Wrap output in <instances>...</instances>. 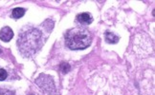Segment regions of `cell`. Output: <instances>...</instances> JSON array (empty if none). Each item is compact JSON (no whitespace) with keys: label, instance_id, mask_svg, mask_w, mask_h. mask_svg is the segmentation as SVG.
<instances>
[{"label":"cell","instance_id":"1","mask_svg":"<svg viewBox=\"0 0 155 95\" xmlns=\"http://www.w3.org/2000/svg\"><path fill=\"white\" fill-rule=\"evenodd\" d=\"M42 33L34 28H27L19 34L17 46L19 51L26 57L34 55L42 46Z\"/></svg>","mask_w":155,"mask_h":95},{"label":"cell","instance_id":"2","mask_svg":"<svg viewBox=\"0 0 155 95\" xmlns=\"http://www.w3.org/2000/svg\"><path fill=\"white\" fill-rule=\"evenodd\" d=\"M65 41L69 49L83 50L91 44L92 36L88 30L77 27L67 32L65 34Z\"/></svg>","mask_w":155,"mask_h":95},{"label":"cell","instance_id":"3","mask_svg":"<svg viewBox=\"0 0 155 95\" xmlns=\"http://www.w3.org/2000/svg\"><path fill=\"white\" fill-rule=\"evenodd\" d=\"M14 37V32L10 27H4L0 31V39L3 42H9Z\"/></svg>","mask_w":155,"mask_h":95},{"label":"cell","instance_id":"4","mask_svg":"<svg viewBox=\"0 0 155 95\" xmlns=\"http://www.w3.org/2000/svg\"><path fill=\"white\" fill-rule=\"evenodd\" d=\"M77 20H78V22H80V24L88 25L93 21V18H92V15L90 14L83 12V14H80L77 16Z\"/></svg>","mask_w":155,"mask_h":95},{"label":"cell","instance_id":"5","mask_svg":"<svg viewBox=\"0 0 155 95\" xmlns=\"http://www.w3.org/2000/svg\"><path fill=\"white\" fill-rule=\"evenodd\" d=\"M105 40L109 44H116L119 41V37L117 35H115L113 32H105Z\"/></svg>","mask_w":155,"mask_h":95},{"label":"cell","instance_id":"6","mask_svg":"<svg viewBox=\"0 0 155 95\" xmlns=\"http://www.w3.org/2000/svg\"><path fill=\"white\" fill-rule=\"evenodd\" d=\"M25 14V10L23 8H15L14 10L12 11V17H14L15 19H18L20 17H22Z\"/></svg>","mask_w":155,"mask_h":95},{"label":"cell","instance_id":"7","mask_svg":"<svg viewBox=\"0 0 155 95\" xmlns=\"http://www.w3.org/2000/svg\"><path fill=\"white\" fill-rule=\"evenodd\" d=\"M71 70L70 68V65H68L67 63H62L61 65H60V71H61L63 73H67L69 72Z\"/></svg>","mask_w":155,"mask_h":95},{"label":"cell","instance_id":"8","mask_svg":"<svg viewBox=\"0 0 155 95\" xmlns=\"http://www.w3.org/2000/svg\"><path fill=\"white\" fill-rule=\"evenodd\" d=\"M8 76V73L3 68H0V81H4Z\"/></svg>","mask_w":155,"mask_h":95},{"label":"cell","instance_id":"9","mask_svg":"<svg viewBox=\"0 0 155 95\" xmlns=\"http://www.w3.org/2000/svg\"><path fill=\"white\" fill-rule=\"evenodd\" d=\"M0 95H15L14 92L6 89H0Z\"/></svg>","mask_w":155,"mask_h":95},{"label":"cell","instance_id":"10","mask_svg":"<svg viewBox=\"0 0 155 95\" xmlns=\"http://www.w3.org/2000/svg\"><path fill=\"white\" fill-rule=\"evenodd\" d=\"M30 95H34V94H30Z\"/></svg>","mask_w":155,"mask_h":95}]
</instances>
